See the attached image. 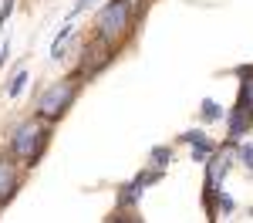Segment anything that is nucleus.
<instances>
[{
	"mask_svg": "<svg viewBox=\"0 0 253 223\" xmlns=\"http://www.w3.org/2000/svg\"><path fill=\"white\" fill-rule=\"evenodd\" d=\"M44 145H47V125H44V119H27V122H20L14 129V135H10V156L20 159L24 166H38Z\"/></svg>",
	"mask_w": 253,
	"mask_h": 223,
	"instance_id": "1",
	"label": "nucleus"
},
{
	"mask_svg": "<svg viewBox=\"0 0 253 223\" xmlns=\"http://www.w3.org/2000/svg\"><path fill=\"white\" fill-rule=\"evenodd\" d=\"M132 20H135V14H132V0H108V3L101 7L98 20H95V31H98L95 38H101L105 44L115 47L118 41L132 31Z\"/></svg>",
	"mask_w": 253,
	"mask_h": 223,
	"instance_id": "2",
	"label": "nucleus"
},
{
	"mask_svg": "<svg viewBox=\"0 0 253 223\" xmlns=\"http://www.w3.org/2000/svg\"><path fill=\"white\" fill-rule=\"evenodd\" d=\"M78 98V81H58V85H51L44 95L38 98V119L44 122H58L68 108H71V101Z\"/></svg>",
	"mask_w": 253,
	"mask_h": 223,
	"instance_id": "3",
	"label": "nucleus"
},
{
	"mask_svg": "<svg viewBox=\"0 0 253 223\" xmlns=\"http://www.w3.org/2000/svg\"><path fill=\"white\" fill-rule=\"evenodd\" d=\"M112 54H115V47H112V44H105L101 38H95L88 47H84V54H81L78 78H91V75H98V71L112 61Z\"/></svg>",
	"mask_w": 253,
	"mask_h": 223,
	"instance_id": "4",
	"label": "nucleus"
},
{
	"mask_svg": "<svg viewBox=\"0 0 253 223\" xmlns=\"http://www.w3.org/2000/svg\"><path fill=\"white\" fill-rule=\"evenodd\" d=\"M162 179V169H152V173H138L132 182H125V186H118V210H128V206H135L142 200V193H145V186H152V182Z\"/></svg>",
	"mask_w": 253,
	"mask_h": 223,
	"instance_id": "5",
	"label": "nucleus"
},
{
	"mask_svg": "<svg viewBox=\"0 0 253 223\" xmlns=\"http://www.w3.org/2000/svg\"><path fill=\"white\" fill-rule=\"evenodd\" d=\"M14 189H17V162L10 156H0V206L10 203Z\"/></svg>",
	"mask_w": 253,
	"mask_h": 223,
	"instance_id": "6",
	"label": "nucleus"
},
{
	"mask_svg": "<svg viewBox=\"0 0 253 223\" xmlns=\"http://www.w3.org/2000/svg\"><path fill=\"white\" fill-rule=\"evenodd\" d=\"M226 119H230V139H240L243 132H250V129H253V108H247V105L236 101L233 108L226 112Z\"/></svg>",
	"mask_w": 253,
	"mask_h": 223,
	"instance_id": "7",
	"label": "nucleus"
},
{
	"mask_svg": "<svg viewBox=\"0 0 253 223\" xmlns=\"http://www.w3.org/2000/svg\"><path fill=\"white\" fill-rule=\"evenodd\" d=\"M210 173H206V189H216L219 182H223V176L230 173V156H210Z\"/></svg>",
	"mask_w": 253,
	"mask_h": 223,
	"instance_id": "8",
	"label": "nucleus"
},
{
	"mask_svg": "<svg viewBox=\"0 0 253 223\" xmlns=\"http://www.w3.org/2000/svg\"><path fill=\"white\" fill-rule=\"evenodd\" d=\"M236 75H240V105H247L253 108V64H243V68H236Z\"/></svg>",
	"mask_w": 253,
	"mask_h": 223,
	"instance_id": "9",
	"label": "nucleus"
},
{
	"mask_svg": "<svg viewBox=\"0 0 253 223\" xmlns=\"http://www.w3.org/2000/svg\"><path fill=\"white\" fill-rule=\"evenodd\" d=\"M68 38H71V24H64L58 31V38H54V44H51V58L61 61V54H64V44H68Z\"/></svg>",
	"mask_w": 253,
	"mask_h": 223,
	"instance_id": "10",
	"label": "nucleus"
},
{
	"mask_svg": "<svg viewBox=\"0 0 253 223\" xmlns=\"http://www.w3.org/2000/svg\"><path fill=\"white\" fill-rule=\"evenodd\" d=\"M223 119V105L213 98H203V122H219Z\"/></svg>",
	"mask_w": 253,
	"mask_h": 223,
	"instance_id": "11",
	"label": "nucleus"
},
{
	"mask_svg": "<svg viewBox=\"0 0 253 223\" xmlns=\"http://www.w3.org/2000/svg\"><path fill=\"white\" fill-rule=\"evenodd\" d=\"M149 159H152V166L162 169V166H169V162H172V149H169V145H156V149L149 152Z\"/></svg>",
	"mask_w": 253,
	"mask_h": 223,
	"instance_id": "12",
	"label": "nucleus"
},
{
	"mask_svg": "<svg viewBox=\"0 0 253 223\" xmlns=\"http://www.w3.org/2000/svg\"><path fill=\"white\" fill-rule=\"evenodd\" d=\"M179 142H186V145H193V149H196V145H206L210 139H206V132H199V129H189V132H182V135H179Z\"/></svg>",
	"mask_w": 253,
	"mask_h": 223,
	"instance_id": "13",
	"label": "nucleus"
},
{
	"mask_svg": "<svg viewBox=\"0 0 253 223\" xmlns=\"http://www.w3.org/2000/svg\"><path fill=\"white\" fill-rule=\"evenodd\" d=\"M24 85H27V71H17V75L10 78V85H7V95H10V98H17L20 91H24Z\"/></svg>",
	"mask_w": 253,
	"mask_h": 223,
	"instance_id": "14",
	"label": "nucleus"
},
{
	"mask_svg": "<svg viewBox=\"0 0 253 223\" xmlns=\"http://www.w3.org/2000/svg\"><path fill=\"white\" fill-rule=\"evenodd\" d=\"M210 156H213V145H210V142H206V145H196V149H193V159H196V162H206Z\"/></svg>",
	"mask_w": 253,
	"mask_h": 223,
	"instance_id": "15",
	"label": "nucleus"
},
{
	"mask_svg": "<svg viewBox=\"0 0 253 223\" xmlns=\"http://www.w3.org/2000/svg\"><path fill=\"white\" fill-rule=\"evenodd\" d=\"M219 210H223V213H233V210H236L233 196H226V193H223V196H219Z\"/></svg>",
	"mask_w": 253,
	"mask_h": 223,
	"instance_id": "16",
	"label": "nucleus"
},
{
	"mask_svg": "<svg viewBox=\"0 0 253 223\" xmlns=\"http://www.w3.org/2000/svg\"><path fill=\"white\" fill-rule=\"evenodd\" d=\"M240 156H243V162L250 166V173H253V145H240Z\"/></svg>",
	"mask_w": 253,
	"mask_h": 223,
	"instance_id": "17",
	"label": "nucleus"
},
{
	"mask_svg": "<svg viewBox=\"0 0 253 223\" xmlns=\"http://www.w3.org/2000/svg\"><path fill=\"white\" fill-rule=\"evenodd\" d=\"M91 3H95V0H78V3H75V7H71V14H68V17H78L81 10H88V7H91Z\"/></svg>",
	"mask_w": 253,
	"mask_h": 223,
	"instance_id": "18",
	"label": "nucleus"
},
{
	"mask_svg": "<svg viewBox=\"0 0 253 223\" xmlns=\"http://www.w3.org/2000/svg\"><path fill=\"white\" fill-rule=\"evenodd\" d=\"M7 58H10V41H0V68H3Z\"/></svg>",
	"mask_w": 253,
	"mask_h": 223,
	"instance_id": "19",
	"label": "nucleus"
},
{
	"mask_svg": "<svg viewBox=\"0 0 253 223\" xmlns=\"http://www.w3.org/2000/svg\"><path fill=\"white\" fill-rule=\"evenodd\" d=\"M112 223H138V220H135V217H115Z\"/></svg>",
	"mask_w": 253,
	"mask_h": 223,
	"instance_id": "20",
	"label": "nucleus"
}]
</instances>
